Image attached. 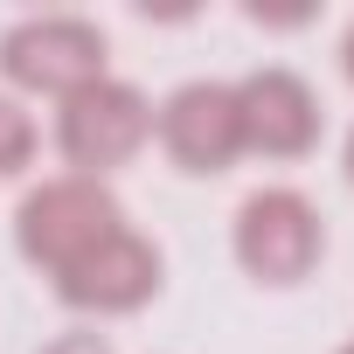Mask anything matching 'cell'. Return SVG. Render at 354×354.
I'll return each instance as SVG.
<instances>
[{
    "label": "cell",
    "instance_id": "cell-4",
    "mask_svg": "<svg viewBox=\"0 0 354 354\" xmlns=\"http://www.w3.org/2000/svg\"><path fill=\"white\" fill-rule=\"evenodd\" d=\"M104 56H111V42L91 15H28L0 35V77L28 97H56V104L77 97L84 84L111 77Z\"/></svg>",
    "mask_w": 354,
    "mask_h": 354
},
{
    "label": "cell",
    "instance_id": "cell-1",
    "mask_svg": "<svg viewBox=\"0 0 354 354\" xmlns=\"http://www.w3.org/2000/svg\"><path fill=\"white\" fill-rule=\"evenodd\" d=\"M118 230H125V202L111 195V181H84V174H56V181L28 188L15 209V250L42 278H63Z\"/></svg>",
    "mask_w": 354,
    "mask_h": 354
},
{
    "label": "cell",
    "instance_id": "cell-5",
    "mask_svg": "<svg viewBox=\"0 0 354 354\" xmlns=\"http://www.w3.org/2000/svg\"><path fill=\"white\" fill-rule=\"evenodd\" d=\"M153 139L160 153L209 181V174H230L243 160V118H236V84L223 77H195L181 91H167V104H153Z\"/></svg>",
    "mask_w": 354,
    "mask_h": 354
},
{
    "label": "cell",
    "instance_id": "cell-7",
    "mask_svg": "<svg viewBox=\"0 0 354 354\" xmlns=\"http://www.w3.org/2000/svg\"><path fill=\"white\" fill-rule=\"evenodd\" d=\"M236 118H243V153H264V160H306L326 132L319 91L285 63H264L236 84Z\"/></svg>",
    "mask_w": 354,
    "mask_h": 354
},
{
    "label": "cell",
    "instance_id": "cell-6",
    "mask_svg": "<svg viewBox=\"0 0 354 354\" xmlns=\"http://www.w3.org/2000/svg\"><path fill=\"white\" fill-rule=\"evenodd\" d=\"M49 285H56V299H63L70 313L125 319V313H139V306L160 299V285H167V257H160L153 236H139V230L125 223L118 236H104L84 264H70V271L49 278Z\"/></svg>",
    "mask_w": 354,
    "mask_h": 354
},
{
    "label": "cell",
    "instance_id": "cell-3",
    "mask_svg": "<svg viewBox=\"0 0 354 354\" xmlns=\"http://www.w3.org/2000/svg\"><path fill=\"white\" fill-rule=\"evenodd\" d=\"M146 139H153V97L125 77H97L56 104V153L84 181H111L118 167L146 153Z\"/></svg>",
    "mask_w": 354,
    "mask_h": 354
},
{
    "label": "cell",
    "instance_id": "cell-10",
    "mask_svg": "<svg viewBox=\"0 0 354 354\" xmlns=\"http://www.w3.org/2000/svg\"><path fill=\"white\" fill-rule=\"evenodd\" d=\"M340 70H347V84H354V21H347V35H340Z\"/></svg>",
    "mask_w": 354,
    "mask_h": 354
},
{
    "label": "cell",
    "instance_id": "cell-2",
    "mask_svg": "<svg viewBox=\"0 0 354 354\" xmlns=\"http://www.w3.org/2000/svg\"><path fill=\"white\" fill-rule=\"evenodd\" d=\"M230 250L243 264V278L271 285V292H292L319 271L326 257V223H319V202L299 195V188H250L236 223H230Z\"/></svg>",
    "mask_w": 354,
    "mask_h": 354
},
{
    "label": "cell",
    "instance_id": "cell-12",
    "mask_svg": "<svg viewBox=\"0 0 354 354\" xmlns=\"http://www.w3.org/2000/svg\"><path fill=\"white\" fill-rule=\"evenodd\" d=\"M333 354H354V340H347V347H333Z\"/></svg>",
    "mask_w": 354,
    "mask_h": 354
},
{
    "label": "cell",
    "instance_id": "cell-9",
    "mask_svg": "<svg viewBox=\"0 0 354 354\" xmlns=\"http://www.w3.org/2000/svg\"><path fill=\"white\" fill-rule=\"evenodd\" d=\"M42 354H111V340H104V333H63V340H49Z\"/></svg>",
    "mask_w": 354,
    "mask_h": 354
},
{
    "label": "cell",
    "instance_id": "cell-11",
    "mask_svg": "<svg viewBox=\"0 0 354 354\" xmlns=\"http://www.w3.org/2000/svg\"><path fill=\"white\" fill-rule=\"evenodd\" d=\"M340 167H347V188H354V132H347V146H340Z\"/></svg>",
    "mask_w": 354,
    "mask_h": 354
},
{
    "label": "cell",
    "instance_id": "cell-8",
    "mask_svg": "<svg viewBox=\"0 0 354 354\" xmlns=\"http://www.w3.org/2000/svg\"><path fill=\"white\" fill-rule=\"evenodd\" d=\"M35 153H42V132H35L28 104L0 91V181H15V174H28V167H35Z\"/></svg>",
    "mask_w": 354,
    "mask_h": 354
}]
</instances>
